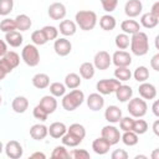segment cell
I'll return each mask as SVG.
<instances>
[{"label":"cell","instance_id":"836d02e7","mask_svg":"<svg viewBox=\"0 0 159 159\" xmlns=\"http://www.w3.org/2000/svg\"><path fill=\"white\" fill-rule=\"evenodd\" d=\"M132 76L134 77V80L137 82H145L148 78H149V70L145 67V66H138L134 72L132 73Z\"/></svg>","mask_w":159,"mask_h":159},{"label":"cell","instance_id":"bcb514c9","mask_svg":"<svg viewBox=\"0 0 159 159\" xmlns=\"http://www.w3.org/2000/svg\"><path fill=\"white\" fill-rule=\"evenodd\" d=\"M133 122H134V119H133L132 116L122 117L120 120L118 122L120 130H123V132H125V130H132V128H133Z\"/></svg>","mask_w":159,"mask_h":159},{"label":"cell","instance_id":"4316f807","mask_svg":"<svg viewBox=\"0 0 159 159\" xmlns=\"http://www.w3.org/2000/svg\"><path fill=\"white\" fill-rule=\"evenodd\" d=\"M99 26L104 31H112V30H114V27L117 26L116 17L112 16L111 14H106V15L101 16V19H99Z\"/></svg>","mask_w":159,"mask_h":159},{"label":"cell","instance_id":"6da1fadb","mask_svg":"<svg viewBox=\"0 0 159 159\" xmlns=\"http://www.w3.org/2000/svg\"><path fill=\"white\" fill-rule=\"evenodd\" d=\"M130 51L135 56H144L149 51V39L148 35L143 31H138L130 37Z\"/></svg>","mask_w":159,"mask_h":159},{"label":"cell","instance_id":"484cf974","mask_svg":"<svg viewBox=\"0 0 159 159\" xmlns=\"http://www.w3.org/2000/svg\"><path fill=\"white\" fill-rule=\"evenodd\" d=\"M140 27H142L140 24H139L138 21H135V20H132V19L124 20V21H122V24H120L122 31H123L124 34H127V35H133V34L140 31Z\"/></svg>","mask_w":159,"mask_h":159},{"label":"cell","instance_id":"f546056e","mask_svg":"<svg viewBox=\"0 0 159 159\" xmlns=\"http://www.w3.org/2000/svg\"><path fill=\"white\" fill-rule=\"evenodd\" d=\"M82 83V80H81V76L75 73V72H71L68 75H66L65 77V86L66 88H70V89H75V88H78Z\"/></svg>","mask_w":159,"mask_h":159},{"label":"cell","instance_id":"f35d334b","mask_svg":"<svg viewBox=\"0 0 159 159\" xmlns=\"http://www.w3.org/2000/svg\"><path fill=\"white\" fill-rule=\"evenodd\" d=\"M51 158H55V159H68L71 158L70 157V152L66 149V147L62 144V145H57L55 147V149L52 150L51 153Z\"/></svg>","mask_w":159,"mask_h":159},{"label":"cell","instance_id":"277c9868","mask_svg":"<svg viewBox=\"0 0 159 159\" xmlns=\"http://www.w3.org/2000/svg\"><path fill=\"white\" fill-rule=\"evenodd\" d=\"M21 58L30 67L37 66L40 63V51H39L37 46L34 43L25 45L21 51Z\"/></svg>","mask_w":159,"mask_h":159},{"label":"cell","instance_id":"681fc988","mask_svg":"<svg viewBox=\"0 0 159 159\" xmlns=\"http://www.w3.org/2000/svg\"><path fill=\"white\" fill-rule=\"evenodd\" d=\"M101 4L106 12H112L116 10L118 5V0H101Z\"/></svg>","mask_w":159,"mask_h":159},{"label":"cell","instance_id":"ac0fdd59","mask_svg":"<svg viewBox=\"0 0 159 159\" xmlns=\"http://www.w3.org/2000/svg\"><path fill=\"white\" fill-rule=\"evenodd\" d=\"M48 134V128L42 124V123H37L34 124L30 128V137L35 140H43Z\"/></svg>","mask_w":159,"mask_h":159},{"label":"cell","instance_id":"b9f144b4","mask_svg":"<svg viewBox=\"0 0 159 159\" xmlns=\"http://www.w3.org/2000/svg\"><path fill=\"white\" fill-rule=\"evenodd\" d=\"M67 132L75 134L76 137L81 138V139H84V137H86V128H84L82 124H80V123H73V124H71V125L67 128Z\"/></svg>","mask_w":159,"mask_h":159},{"label":"cell","instance_id":"60d3db41","mask_svg":"<svg viewBox=\"0 0 159 159\" xmlns=\"http://www.w3.org/2000/svg\"><path fill=\"white\" fill-rule=\"evenodd\" d=\"M41 30H42L43 35L46 36L47 41H53V40H56L57 36H58V29H57L56 26L46 25V26H43Z\"/></svg>","mask_w":159,"mask_h":159},{"label":"cell","instance_id":"5bb4252c","mask_svg":"<svg viewBox=\"0 0 159 159\" xmlns=\"http://www.w3.org/2000/svg\"><path fill=\"white\" fill-rule=\"evenodd\" d=\"M138 92H139V96L143 98V99H154L157 97V87L153 84V83H149V82H142L138 87Z\"/></svg>","mask_w":159,"mask_h":159},{"label":"cell","instance_id":"ee69618b","mask_svg":"<svg viewBox=\"0 0 159 159\" xmlns=\"http://www.w3.org/2000/svg\"><path fill=\"white\" fill-rule=\"evenodd\" d=\"M0 30H1L2 32H5V34L16 30L15 20H14V19H9V17H5V19L1 20V22H0Z\"/></svg>","mask_w":159,"mask_h":159},{"label":"cell","instance_id":"3957f363","mask_svg":"<svg viewBox=\"0 0 159 159\" xmlns=\"http://www.w3.org/2000/svg\"><path fill=\"white\" fill-rule=\"evenodd\" d=\"M84 102V93L81 89H72L68 93H65L62 96V107L65 111L67 112H72L75 109H77L82 103Z\"/></svg>","mask_w":159,"mask_h":159},{"label":"cell","instance_id":"7c38bea8","mask_svg":"<svg viewBox=\"0 0 159 159\" xmlns=\"http://www.w3.org/2000/svg\"><path fill=\"white\" fill-rule=\"evenodd\" d=\"M47 14H48L50 19L60 21V20L65 19V16L67 14V10H66V6L62 2H52L47 9Z\"/></svg>","mask_w":159,"mask_h":159},{"label":"cell","instance_id":"1f68e13d","mask_svg":"<svg viewBox=\"0 0 159 159\" xmlns=\"http://www.w3.org/2000/svg\"><path fill=\"white\" fill-rule=\"evenodd\" d=\"M61 140H62V144H63L65 147L75 148V147L80 145V144L82 143V140H83V139H81V138L76 137L75 134H72V133H70V132H66V133L62 135Z\"/></svg>","mask_w":159,"mask_h":159},{"label":"cell","instance_id":"4dcf8cb0","mask_svg":"<svg viewBox=\"0 0 159 159\" xmlns=\"http://www.w3.org/2000/svg\"><path fill=\"white\" fill-rule=\"evenodd\" d=\"M96 73V68L91 62H83L80 66V76L83 80H91Z\"/></svg>","mask_w":159,"mask_h":159},{"label":"cell","instance_id":"e575fe53","mask_svg":"<svg viewBox=\"0 0 159 159\" xmlns=\"http://www.w3.org/2000/svg\"><path fill=\"white\" fill-rule=\"evenodd\" d=\"M114 78L120 82H127L132 78V71L128 67H117L114 70Z\"/></svg>","mask_w":159,"mask_h":159},{"label":"cell","instance_id":"ffe728a7","mask_svg":"<svg viewBox=\"0 0 159 159\" xmlns=\"http://www.w3.org/2000/svg\"><path fill=\"white\" fill-rule=\"evenodd\" d=\"M39 106H41L48 114H51L57 109V99L52 94H47V96H43L40 99Z\"/></svg>","mask_w":159,"mask_h":159},{"label":"cell","instance_id":"6125c7cd","mask_svg":"<svg viewBox=\"0 0 159 159\" xmlns=\"http://www.w3.org/2000/svg\"><path fill=\"white\" fill-rule=\"evenodd\" d=\"M4 152V144H2V142H0V154Z\"/></svg>","mask_w":159,"mask_h":159},{"label":"cell","instance_id":"9a60e30c","mask_svg":"<svg viewBox=\"0 0 159 159\" xmlns=\"http://www.w3.org/2000/svg\"><path fill=\"white\" fill-rule=\"evenodd\" d=\"M86 102H87L88 108H89L91 111H93V112H97V111H99V109H102V108L104 107V98H103V96H102L101 93H98V92L91 93V94L87 97Z\"/></svg>","mask_w":159,"mask_h":159},{"label":"cell","instance_id":"9c48e42d","mask_svg":"<svg viewBox=\"0 0 159 159\" xmlns=\"http://www.w3.org/2000/svg\"><path fill=\"white\" fill-rule=\"evenodd\" d=\"M112 63L116 67H129L132 63V56L124 50H118L112 55Z\"/></svg>","mask_w":159,"mask_h":159},{"label":"cell","instance_id":"8fae6325","mask_svg":"<svg viewBox=\"0 0 159 159\" xmlns=\"http://www.w3.org/2000/svg\"><path fill=\"white\" fill-rule=\"evenodd\" d=\"M53 50H55L56 55H58L61 57H65V56H67V55L71 53V51H72V43L66 37H60V39H56L55 40Z\"/></svg>","mask_w":159,"mask_h":159},{"label":"cell","instance_id":"8992f818","mask_svg":"<svg viewBox=\"0 0 159 159\" xmlns=\"http://www.w3.org/2000/svg\"><path fill=\"white\" fill-rule=\"evenodd\" d=\"M119 84H120V81H118L117 78H104V80H99L96 83V88L98 93H101L102 96H106V94L114 93V91L119 87Z\"/></svg>","mask_w":159,"mask_h":159},{"label":"cell","instance_id":"d590c367","mask_svg":"<svg viewBox=\"0 0 159 159\" xmlns=\"http://www.w3.org/2000/svg\"><path fill=\"white\" fill-rule=\"evenodd\" d=\"M2 58L9 63V66H10L12 70L16 68V67L20 65V56H19V53L15 52V51H7V52L2 56Z\"/></svg>","mask_w":159,"mask_h":159},{"label":"cell","instance_id":"816d5d0a","mask_svg":"<svg viewBox=\"0 0 159 159\" xmlns=\"http://www.w3.org/2000/svg\"><path fill=\"white\" fill-rule=\"evenodd\" d=\"M150 67L154 70V71H159V53H155L152 60H150Z\"/></svg>","mask_w":159,"mask_h":159},{"label":"cell","instance_id":"83f0119b","mask_svg":"<svg viewBox=\"0 0 159 159\" xmlns=\"http://www.w3.org/2000/svg\"><path fill=\"white\" fill-rule=\"evenodd\" d=\"M159 24V17L154 16L150 12H145L140 16V26L145 29H154Z\"/></svg>","mask_w":159,"mask_h":159},{"label":"cell","instance_id":"d4e9b609","mask_svg":"<svg viewBox=\"0 0 159 159\" xmlns=\"http://www.w3.org/2000/svg\"><path fill=\"white\" fill-rule=\"evenodd\" d=\"M14 20H15L16 30H19L20 32L27 31V30L32 26V21H31V19H30V16H27L26 14H19Z\"/></svg>","mask_w":159,"mask_h":159},{"label":"cell","instance_id":"680465c9","mask_svg":"<svg viewBox=\"0 0 159 159\" xmlns=\"http://www.w3.org/2000/svg\"><path fill=\"white\" fill-rule=\"evenodd\" d=\"M30 158H41V159H45L46 158V155L43 154V153H41V152H35V153H32L31 155H30Z\"/></svg>","mask_w":159,"mask_h":159},{"label":"cell","instance_id":"f1b7e54d","mask_svg":"<svg viewBox=\"0 0 159 159\" xmlns=\"http://www.w3.org/2000/svg\"><path fill=\"white\" fill-rule=\"evenodd\" d=\"M32 84L34 87L39 89H45L50 86V77L46 73H36L32 77Z\"/></svg>","mask_w":159,"mask_h":159},{"label":"cell","instance_id":"94428289","mask_svg":"<svg viewBox=\"0 0 159 159\" xmlns=\"http://www.w3.org/2000/svg\"><path fill=\"white\" fill-rule=\"evenodd\" d=\"M6 75H7V73H6L2 68H0V81H2V80L6 77Z\"/></svg>","mask_w":159,"mask_h":159},{"label":"cell","instance_id":"e7e4bbea","mask_svg":"<svg viewBox=\"0 0 159 159\" xmlns=\"http://www.w3.org/2000/svg\"><path fill=\"white\" fill-rule=\"evenodd\" d=\"M1 102H2V98H1V94H0V104H1Z\"/></svg>","mask_w":159,"mask_h":159},{"label":"cell","instance_id":"91938a15","mask_svg":"<svg viewBox=\"0 0 159 159\" xmlns=\"http://www.w3.org/2000/svg\"><path fill=\"white\" fill-rule=\"evenodd\" d=\"M152 159H159V149H155L152 154Z\"/></svg>","mask_w":159,"mask_h":159},{"label":"cell","instance_id":"f6af8a7d","mask_svg":"<svg viewBox=\"0 0 159 159\" xmlns=\"http://www.w3.org/2000/svg\"><path fill=\"white\" fill-rule=\"evenodd\" d=\"M14 9V0H0V15L7 16Z\"/></svg>","mask_w":159,"mask_h":159},{"label":"cell","instance_id":"ab89813d","mask_svg":"<svg viewBox=\"0 0 159 159\" xmlns=\"http://www.w3.org/2000/svg\"><path fill=\"white\" fill-rule=\"evenodd\" d=\"M132 130L134 133H137L138 135H142V134L147 133V130H148V123H147V120L140 119V118L139 119H134Z\"/></svg>","mask_w":159,"mask_h":159},{"label":"cell","instance_id":"6f0895ef","mask_svg":"<svg viewBox=\"0 0 159 159\" xmlns=\"http://www.w3.org/2000/svg\"><path fill=\"white\" fill-rule=\"evenodd\" d=\"M153 132H154L155 135H159V119L154 120V123H153Z\"/></svg>","mask_w":159,"mask_h":159},{"label":"cell","instance_id":"f907efd6","mask_svg":"<svg viewBox=\"0 0 159 159\" xmlns=\"http://www.w3.org/2000/svg\"><path fill=\"white\" fill-rule=\"evenodd\" d=\"M128 157H129V154L124 149H114L112 152V154H111L112 159H127Z\"/></svg>","mask_w":159,"mask_h":159},{"label":"cell","instance_id":"7bdbcfd3","mask_svg":"<svg viewBox=\"0 0 159 159\" xmlns=\"http://www.w3.org/2000/svg\"><path fill=\"white\" fill-rule=\"evenodd\" d=\"M31 41L36 46H42V45H45L47 42V39L43 35L42 30H36V31H34L31 34Z\"/></svg>","mask_w":159,"mask_h":159},{"label":"cell","instance_id":"30bf717a","mask_svg":"<svg viewBox=\"0 0 159 159\" xmlns=\"http://www.w3.org/2000/svg\"><path fill=\"white\" fill-rule=\"evenodd\" d=\"M4 152H5L6 157L10 158V159H20L22 157V154H24L22 145L17 140L7 142L6 145L4 147Z\"/></svg>","mask_w":159,"mask_h":159},{"label":"cell","instance_id":"2e32d148","mask_svg":"<svg viewBox=\"0 0 159 159\" xmlns=\"http://www.w3.org/2000/svg\"><path fill=\"white\" fill-rule=\"evenodd\" d=\"M122 117H123L122 109H120L119 107L114 106V104L108 106V107L106 108V111H104V118H106V120H107L108 123H111V124L118 123Z\"/></svg>","mask_w":159,"mask_h":159},{"label":"cell","instance_id":"e0dca14e","mask_svg":"<svg viewBox=\"0 0 159 159\" xmlns=\"http://www.w3.org/2000/svg\"><path fill=\"white\" fill-rule=\"evenodd\" d=\"M111 143L107 140V139H104L103 137H98V138H96L93 142H92V149H93V152L96 153V154H98V155H104V154H107L108 152H109V149H111Z\"/></svg>","mask_w":159,"mask_h":159},{"label":"cell","instance_id":"52a82bcc","mask_svg":"<svg viewBox=\"0 0 159 159\" xmlns=\"http://www.w3.org/2000/svg\"><path fill=\"white\" fill-rule=\"evenodd\" d=\"M111 65H112V56L109 55V52L102 50V51H98V52L94 55L93 66H94L96 70L104 71V70L109 68Z\"/></svg>","mask_w":159,"mask_h":159},{"label":"cell","instance_id":"44dd1931","mask_svg":"<svg viewBox=\"0 0 159 159\" xmlns=\"http://www.w3.org/2000/svg\"><path fill=\"white\" fill-rule=\"evenodd\" d=\"M114 93H116V97H117V99L119 101V102H128L132 97H133V89H132V87L130 86H128V84H119V87L114 91Z\"/></svg>","mask_w":159,"mask_h":159},{"label":"cell","instance_id":"db71d44e","mask_svg":"<svg viewBox=\"0 0 159 159\" xmlns=\"http://www.w3.org/2000/svg\"><path fill=\"white\" fill-rule=\"evenodd\" d=\"M150 14H153L154 16H157V17H159V1H155L153 5H152V9H150V11H149Z\"/></svg>","mask_w":159,"mask_h":159},{"label":"cell","instance_id":"9f6ffc18","mask_svg":"<svg viewBox=\"0 0 159 159\" xmlns=\"http://www.w3.org/2000/svg\"><path fill=\"white\" fill-rule=\"evenodd\" d=\"M152 111H153V114L155 117H159V102L155 99L153 102V106H152Z\"/></svg>","mask_w":159,"mask_h":159},{"label":"cell","instance_id":"c3c4849f","mask_svg":"<svg viewBox=\"0 0 159 159\" xmlns=\"http://www.w3.org/2000/svg\"><path fill=\"white\" fill-rule=\"evenodd\" d=\"M70 157L73 159H89L91 155L86 149H73L70 152Z\"/></svg>","mask_w":159,"mask_h":159},{"label":"cell","instance_id":"4fadbf2b","mask_svg":"<svg viewBox=\"0 0 159 159\" xmlns=\"http://www.w3.org/2000/svg\"><path fill=\"white\" fill-rule=\"evenodd\" d=\"M143 11V4L140 0H128L124 5V12L129 19L137 17Z\"/></svg>","mask_w":159,"mask_h":159},{"label":"cell","instance_id":"ba28073f","mask_svg":"<svg viewBox=\"0 0 159 159\" xmlns=\"http://www.w3.org/2000/svg\"><path fill=\"white\" fill-rule=\"evenodd\" d=\"M101 137H103L104 139H107L111 143V145H114V144L119 143V140H120V132L113 124H107V125H104L102 128Z\"/></svg>","mask_w":159,"mask_h":159},{"label":"cell","instance_id":"f5cc1de1","mask_svg":"<svg viewBox=\"0 0 159 159\" xmlns=\"http://www.w3.org/2000/svg\"><path fill=\"white\" fill-rule=\"evenodd\" d=\"M0 68H2L6 73H10V72H12V68L9 66V63L2 58V57H0Z\"/></svg>","mask_w":159,"mask_h":159},{"label":"cell","instance_id":"be15d7a7","mask_svg":"<svg viewBox=\"0 0 159 159\" xmlns=\"http://www.w3.org/2000/svg\"><path fill=\"white\" fill-rule=\"evenodd\" d=\"M139 158H144V159H145L147 157H145V155H135V159H139Z\"/></svg>","mask_w":159,"mask_h":159},{"label":"cell","instance_id":"603a6c76","mask_svg":"<svg viewBox=\"0 0 159 159\" xmlns=\"http://www.w3.org/2000/svg\"><path fill=\"white\" fill-rule=\"evenodd\" d=\"M11 108H12V111L15 113H19V114L25 113L27 111V108H29V99L26 97H24V96H17V97H15L12 99Z\"/></svg>","mask_w":159,"mask_h":159},{"label":"cell","instance_id":"d6a6232c","mask_svg":"<svg viewBox=\"0 0 159 159\" xmlns=\"http://www.w3.org/2000/svg\"><path fill=\"white\" fill-rule=\"evenodd\" d=\"M120 140L128 145V147H134L138 144L139 139H138V134L134 133L133 130H125L123 134H120Z\"/></svg>","mask_w":159,"mask_h":159},{"label":"cell","instance_id":"7a4b0ae2","mask_svg":"<svg viewBox=\"0 0 159 159\" xmlns=\"http://www.w3.org/2000/svg\"><path fill=\"white\" fill-rule=\"evenodd\" d=\"M76 25L83 31H91L97 25V14L91 10H80L75 16Z\"/></svg>","mask_w":159,"mask_h":159},{"label":"cell","instance_id":"74e56055","mask_svg":"<svg viewBox=\"0 0 159 159\" xmlns=\"http://www.w3.org/2000/svg\"><path fill=\"white\" fill-rule=\"evenodd\" d=\"M48 87H50V93L53 97H62L67 89L65 83H61V82H52Z\"/></svg>","mask_w":159,"mask_h":159},{"label":"cell","instance_id":"7402d4cb","mask_svg":"<svg viewBox=\"0 0 159 159\" xmlns=\"http://www.w3.org/2000/svg\"><path fill=\"white\" fill-rule=\"evenodd\" d=\"M22 41H24V36L17 30L5 34V42L7 45H10L11 47H20L22 45Z\"/></svg>","mask_w":159,"mask_h":159},{"label":"cell","instance_id":"cb8c5ba5","mask_svg":"<svg viewBox=\"0 0 159 159\" xmlns=\"http://www.w3.org/2000/svg\"><path fill=\"white\" fill-rule=\"evenodd\" d=\"M47 128H48V134H50L52 138H55V139L62 138V135L67 132V127H66V124L62 123V122H53V123H51L50 127H47Z\"/></svg>","mask_w":159,"mask_h":159},{"label":"cell","instance_id":"7dc6e473","mask_svg":"<svg viewBox=\"0 0 159 159\" xmlns=\"http://www.w3.org/2000/svg\"><path fill=\"white\" fill-rule=\"evenodd\" d=\"M32 114H34V117H35L36 119H39V120H41V122H45V120L47 119V117H48V113H47L41 106H39V104L32 109Z\"/></svg>","mask_w":159,"mask_h":159},{"label":"cell","instance_id":"5b68a950","mask_svg":"<svg viewBox=\"0 0 159 159\" xmlns=\"http://www.w3.org/2000/svg\"><path fill=\"white\" fill-rule=\"evenodd\" d=\"M127 109L129 112V114L133 118H142L147 114L148 111V104L145 102V99H143L142 97H137V98H130L128 101V106Z\"/></svg>","mask_w":159,"mask_h":159},{"label":"cell","instance_id":"d6986e66","mask_svg":"<svg viewBox=\"0 0 159 159\" xmlns=\"http://www.w3.org/2000/svg\"><path fill=\"white\" fill-rule=\"evenodd\" d=\"M77 31V25L72 20H61L58 26V32H61L65 37L73 36Z\"/></svg>","mask_w":159,"mask_h":159},{"label":"cell","instance_id":"8d00e7d4","mask_svg":"<svg viewBox=\"0 0 159 159\" xmlns=\"http://www.w3.org/2000/svg\"><path fill=\"white\" fill-rule=\"evenodd\" d=\"M129 42H130V37H129V35H127L124 32L118 34L114 40V43L119 50H127L129 47Z\"/></svg>","mask_w":159,"mask_h":159},{"label":"cell","instance_id":"11a10c76","mask_svg":"<svg viewBox=\"0 0 159 159\" xmlns=\"http://www.w3.org/2000/svg\"><path fill=\"white\" fill-rule=\"evenodd\" d=\"M7 51V43L4 40H0V57H2Z\"/></svg>","mask_w":159,"mask_h":159}]
</instances>
